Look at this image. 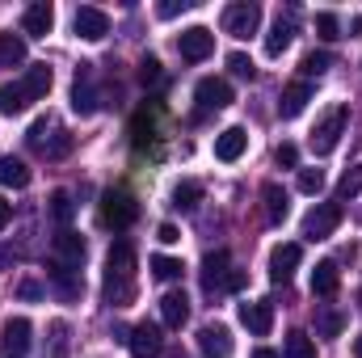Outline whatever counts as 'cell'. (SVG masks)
I'll list each match as a JSON object with an SVG mask.
<instances>
[{
    "mask_svg": "<svg viewBox=\"0 0 362 358\" xmlns=\"http://www.w3.org/2000/svg\"><path fill=\"white\" fill-rule=\"evenodd\" d=\"M101 295H105V304H114V308H127V304L135 299V245H131V241L110 245Z\"/></svg>",
    "mask_w": 362,
    "mask_h": 358,
    "instance_id": "1",
    "label": "cell"
},
{
    "mask_svg": "<svg viewBox=\"0 0 362 358\" xmlns=\"http://www.w3.org/2000/svg\"><path fill=\"white\" fill-rule=\"evenodd\" d=\"M25 144L38 152V156H47V161H64L68 152H72V135L47 114V118H38L30 131H25Z\"/></svg>",
    "mask_w": 362,
    "mask_h": 358,
    "instance_id": "2",
    "label": "cell"
},
{
    "mask_svg": "<svg viewBox=\"0 0 362 358\" xmlns=\"http://www.w3.org/2000/svg\"><path fill=\"white\" fill-rule=\"evenodd\" d=\"M101 228H110V232H122V228H131L135 219H139V202H135V194L131 190H105L101 194Z\"/></svg>",
    "mask_w": 362,
    "mask_h": 358,
    "instance_id": "3",
    "label": "cell"
},
{
    "mask_svg": "<svg viewBox=\"0 0 362 358\" xmlns=\"http://www.w3.org/2000/svg\"><path fill=\"white\" fill-rule=\"evenodd\" d=\"M346 122H350V105H333V110L312 127V139H308V144H312V152H316V156H329V152L341 144Z\"/></svg>",
    "mask_w": 362,
    "mask_h": 358,
    "instance_id": "4",
    "label": "cell"
},
{
    "mask_svg": "<svg viewBox=\"0 0 362 358\" xmlns=\"http://www.w3.org/2000/svg\"><path fill=\"white\" fill-rule=\"evenodd\" d=\"M257 25H262V4H253V0H236V4L223 8V34H232V38H249V34H257Z\"/></svg>",
    "mask_w": 362,
    "mask_h": 358,
    "instance_id": "5",
    "label": "cell"
},
{
    "mask_svg": "<svg viewBox=\"0 0 362 358\" xmlns=\"http://www.w3.org/2000/svg\"><path fill=\"white\" fill-rule=\"evenodd\" d=\"M341 202H316L308 215H303V236L308 241H329L333 232H337V224H341Z\"/></svg>",
    "mask_w": 362,
    "mask_h": 358,
    "instance_id": "6",
    "label": "cell"
},
{
    "mask_svg": "<svg viewBox=\"0 0 362 358\" xmlns=\"http://www.w3.org/2000/svg\"><path fill=\"white\" fill-rule=\"evenodd\" d=\"M177 51H181V59L202 64V59L215 55V34H211L206 25H189V30H181L177 34Z\"/></svg>",
    "mask_w": 362,
    "mask_h": 358,
    "instance_id": "7",
    "label": "cell"
},
{
    "mask_svg": "<svg viewBox=\"0 0 362 358\" xmlns=\"http://www.w3.org/2000/svg\"><path fill=\"white\" fill-rule=\"evenodd\" d=\"M30 346H34V325H30L25 316H13V321L0 329V350H4V358H25Z\"/></svg>",
    "mask_w": 362,
    "mask_h": 358,
    "instance_id": "8",
    "label": "cell"
},
{
    "mask_svg": "<svg viewBox=\"0 0 362 358\" xmlns=\"http://www.w3.org/2000/svg\"><path fill=\"white\" fill-rule=\"evenodd\" d=\"M85 253H89V245H85L81 232H72V228H59L55 232V266L81 270L85 266Z\"/></svg>",
    "mask_w": 362,
    "mask_h": 358,
    "instance_id": "9",
    "label": "cell"
},
{
    "mask_svg": "<svg viewBox=\"0 0 362 358\" xmlns=\"http://www.w3.org/2000/svg\"><path fill=\"white\" fill-rule=\"evenodd\" d=\"M198 350H202V358H232V350H236L232 329L219 325V321L202 325V329H198Z\"/></svg>",
    "mask_w": 362,
    "mask_h": 358,
    "instance_id": "10",
    "label": "cell"
},
{
    "mask_svg": "<svg viewBox=\"0 0 362 358\" xmlns=\"http://www.w3.org/2000/svg\"><path fill=\"white\" fill-rule=\"evenodd\" d=\"M97 105H101V93L93 85V64H81L76 81H72V110L89 118V114H97Z\"/></svg>",
    "mask_w": 362,
    "mask_h": 358,
    "instance_id": "11",
    "label": "cell"
},
{
    "mask_svg": "<svg viewBox=\"0 0 362 358\" xmlns=\"http://www.w3.org/2000/svg\"><path fill=\"white\" fill-rule=\"evenodd\" d=\"M194 101H198L202 110H228V105H232V85H228L223 76H202V81L194 85Z\"/></svg>",
    "mask_w": 362,
    "mask_h": 358,
    "instance_id": "12",
    "label": "cell"
},
{
    "mask_svg": "<svg viewBox=\"0 0 362 358\" xmlns=\"http://www.w3.org/2000/svg\"><path fill=\"white\" fill-rule=\"evenodd\" d=\"M245 152H249V131H245V127H223V131L215 135V161L236 165Z\"/></svg>",
    "mask_w": 362,
    "mask_h": 358,
    "instance_id": "13",
    "label": "cell"
},
{
    "mask_svg": "<svg viewBox=\"0 0 362 358\" xmlns=\"http://www.w3.org/2000/svg\"><path fill=\"white\" fill-rule=\"evenodd\" d=\"M127 346H131V358H160V354H165V337H160V329H156V325H148V321L131 329Z\"/></svg>",
    "mask_w": 362,
    "mask_h": 358,
    "instance_id": "14",
    "label": "cell"
},
{
    "mask_svg": "<svg viewBox=\"0 0 362 358\" xmlns=\"http://www.w3.org/2000/svg\"><path fill=\"white\" fill-rule=\"evenodd\" d=\"M72 30H76L81 38H89V42H101V38L110 34V17H105L101 8H93V4H81L76 17H72Z\"/></svg>",
    "mask_w": 362,
    "mask_h": 358,
    "instance_id": "15",
    "label": "cell"
},
{
    "mask_svg": "<svg viewBox=\"0 0 362 358\" xmlns=\"http://www.w3.org/2000/svg\"><path fill=\"white\" fill-rule=\"evenodd\" d=\"M240 325H245L253 337H266V333L274 329V304H266V299L240 304Z\"/></svg>",
    "mask_w": 362,
    "mask_h": 358,
    "instance_id": "16",
    "label": "cell"
},
{
    "mask_svg": "<svg viewBox=\"0 0 362 358\" xmlns=\"http://www.w3.org/2000/svg\"><path fill=\"white\" fill-rule=\"evenodd\" d=\"M228 274H232V258H228V249H215V253H206V258H202V287H206L211 295H219V291H223Z\"/></svg>",
    "mask_w": 362,
    "mask_h": 358,
    "instance_id": "17",
    "label": "cell"
},
{
    "mask_svg": "<svg viewBox=\"0 0 362 358\" xmlns=\"http://www.w3.org/2000/svg\"><path fill=\"white\" fill-rule=\"evenodd\" d=\"M51 25H55V8H51L47 0L30 4V8H25V17H21V30H25L30 38H47V34H51Z\"/></svg>",
    "mask_w": 362,
    "mask_h": 358,
    "instance_id": "18",
    "label": "cell"
},
{
    "mask_svg": "<svg viewBox=\"0 0 362 358\" xmlns=\"http://www.w3.org/2000/svg\"><path fill=\"white\" fill-rule=\"evenodd\" d=\"M299 258H303V249L299 245H278L270 253V282H291V274L299 266Z\"/></svg>",
    "mask_w": 362,
    "mask_h": 358,
    "instance_id": "19",
    "label": "cell"
},
{
    "mask_svg": "<svg viewBox=\"0 0 362 358\" xmlns=\"http://www.w3.org/2000/svg\"><path fill=\"white\" fill-rule=\"evenodd\" d=\"M308 101H312V85L308 81H295V85H286L282 97H278V114L282 118H299L308 110Z\"/></svg>",
    "mask_w": 362,
    "mask_h": 358,
    "instance_id": "20",
    "label": "cell"
},
{
    "mask_svg": "<svg viewBox=\"0 0 362 358\" xmlns=\"http://www.w3.org/2000/svg\"><path fill=\"white\" fill-rule=\"evenodd\" d=\"M291 42H295V13H286V17L278 13V21H274L270 34H266V55H270V59H278Z\"/></svg>",
    "mask_w": 362,
    "mask_h": 358,
    "instance_id": "21",
    "label": "cell"
},
{
    "mask_svg": "<svg viewBox=\"0 0 362 358\" xmlns=\"http://www.w3.org/2000/svg\"><path fill=\"white\" fill-rule=\"evenodd\" d=\"M21 85H25V93H30V101H42V97L51 93V85H55L51 64H30L25 76H21Z\"/></svg>",
    "mask_w": 362,
    "mask_h": 358,
    "instance_id": "22",
    "label": "cell"
},
{
    "mask_svg": "<svg viewBox=\"0 0 362 358\" xmlns=\"http://www.w3.org/2000/svg\"><path fill=\"white\" fill-rule=\"evenodd\" d=\"M160 316H165L169 329H181V325L189 321V295H185V291H165V299H160Z\"/></svg>",
    "mask_w": 362,
    "mask_h": 358,
    "instance_id": "23",
    "label": "cell"
},
{
    "mask_svg": "<svg viewBox=\"0 0 362 358\" xmlns=\"http://www.w3.org/2000/svg\"><path fill=\"white\" fill-rule=\"evenodd\" d=\"M337 287H341V270H337V262H320V266L312 270V295L329 299V295H337Z\"/></svg>",
    "mask_w": 362,
    "mask_h": 358,
    "instance_id": "24",
    "label": "cell"
},
{
    "mask_svg": "<svg viewBox=\"0 0 362 358\" xmlns=\"http://www.w3.org/2000/svg\"><path fill=\"white\" fill-rule=\"evenodd\" d=\"M30 165L21 161V156H0V185H8V190H25L30 185Z\"/></svg>",
    "mask_w": 362,
    "mask_h": 358,
    "instance_id": "25",
    "label": "cell"
},
{
    "mask_svg": "<svg viewBox=\"0 0 362 358\" xmlns=\"http://www.w3.org/2000/svg\"><path fill=\"white\" fill-rule=\"evenodd\" d=\"M34 101H30V93L25 85L17 81V85H0V114H8V118H17V114H25Z\"/></svg>",
    "mask_w": 362,
    "mask_h": 358,
    "instance_id": "26",
    "label": "cell"
},
{
    "mask_svg": "<svg viewBox=\"0 0 362 358\" xmlns=\"http://www.w3.org/2000/svg\"><path fill=\"white\" fill-rule=\"evenodd\" d=\"M262 202H266V219H270V224H282L286 211H291V207H286V190H282L278 181H266V185H262Z\"/></svg>",
    "mask_w": 362,
    "mask_h": 358,
    "instance_id": "27",
    "label": "cell"
},
{
    "mask_svg": "<svg viewBox=\"0 0 362 358\" xmlns=\"http://www.w3.org/2000/svg\"><path fill=\"white\" fill-rule=\"evenodd\" d=\"M25 64V38L0 30V68H21Z\"/></svg>",
    "mask_w": 362,
    "mask_h": 358,
    "instance_id": "28",
    "label": "cell"
},
{
    "mask_svg": "<svg viewBox=\"0 0 362 358\" xmlns=\"http://www.w3.org/2000/svg\"><path fill=\"white\" fill-rule=\"evenodd\" d=\"M47 215H51L59 228H68V224H72V215H76L72 194H68V190H51V198H47Z\"/></svg>",
    "mask_w": 362,
    "mask_h": 358,
    "instance_id": "29",
    "label": "cell"
},
{
    "mask_svg": "<svg viewBox=\"0 0 362 358\" xmlns=\"http://www.w3.org/2000/svg\"><path fill=\"white\" fill-rule=\"evenodd\" d=\"M341 329H346V312L316 308V337H341Z\"/></svg>",
    "mask_w": 362,
    "mask_h": 358,
    "instance_id": "30",
    "label": "cell"
},
{
    "mask_svg": "<svg viewBox=\"0 0 362 358\" xmlns=\"http://www.w3.org/2000/svg\"><path fill=\"white\" fill-rule=\"evenodd\" d=\"M51 282H55V291H59L64 299H81V278H76V270L55 266L51 270Z\"/></svg>",
    "mask_w": 362,
    "mask_h": 358,
    "instance_id": "31",
    "label": "cell"
},
{
    "mask_svg": "<svg viewBox=\"0 0 362 358\" xmlns=\"http://www.w3.org/2000/svg\"><path fill=\"white\" fill-rule=\"evenodd\" d=\"M131 139H135V152H144L148 144H156V118H148V110L135 118V127H131Z\"/></svg>",
    "mask_w": 362,
    "mask_h": 358,
    "instance_id": "32",
    "label": "cell"
},
{
    "mask_svg": "<svg viewBox=\"0 0 362 358\" xmlns=\"http://www.w3.org/2000/svg\"><path fill=\"white\" fill-rule=\"evenodd\" d=\"M202 202V185L198 181H181V185H173V207L177 211H194Z\"/></svg>",
    "mask_w": 362,
    "mask_h": 358,
    "instance_id": "33",
    "label": "cell"
},
{
    "mask_svg": "<svg viewBox=\"0 0 362 358\" xmlns=\"http://www.w3.org/2000/svg\"><path fill=\"white\" fill-rule=\"evenodd\" d=\"M358 194H362V165H354V169H346L341 181H337V202H350Z\"/></svg>",
    "mask_w": 362,
    "mask_h": 358,
    "instance_id": "34",
    "label": "cell"
},
{
    "mask_svg": "<svg viewBox=\"0 0 362 358\" xmlns=\"http://www.w3.org/2000/svg\"><path fill=\"white\" fill-rule=\"evenodd\" d=\"M286 358H316V342H312L303 329L286 333Z\"/></svg>",
    "mask_w": 362,
    "mask_h": 358,
    "instance_id": "35",
    "label": "cell"
},
{
    "mask_svg": "<svg viewBox=\"0 0 362 358\" xmlns=\"http://www.w3.org/2000/svg\"><path fill=\"white\" fill-rule=\"evenodd\" d=\"M329 68H333V55H329V51H308V55H303V64H299V72H303V76H325Z\"/></svg>",
    "mask_w": 362,
    "mask_h": 358,
    "instance_id": "36",
    "label": "cell"
},
{
    "mask_svg": "<svg viewBox=\"0 0 362 358\" xmlns=\"http://www.w3.org/2000/svg\"><path fill=\"white\" fill-rule=\"evenodd\" d=\"M148 266H152V274H156L160 282H173V278H181V270H185V266L177 262V258H165V253H156V258H152Z\"/></svg>",
    "mask_w": 362,
    "mask_h": 358,
    "instance_id": "37",
    "label": "cell"
},
{
    "mask_svg": "<svg viewBox=\"0 0 362 358\" xmlns=\"http://www.w3.org/2000/svg\"><path fill=\"white\" fill-rule=\"evenodd\" d=\"M316 38H320V42H337V38H341L337 13H316Z\"/></svg>",
    "mask_w": 362,
    "mask_h": 358,
    "instance_id": "38",
    "label": "cell"
},
{
    "mask_svg": "<svg viewBox=\"0 0 362 358\" xmlns=\"http://www.w3.org/2000/svg\"><path fill=\"white\" fill-rule=\"evenodd\" d=\"M228 68H232V76H245V81H253V72H257L245 51H232V55H228Z\"/></svg>",
    "mask_w": 362,
    "mask_h": 358,
    "instance_id": "39",
    "label": "cell"
},
{
    "mask_svg": "<svg viewBox=\"0 0 362 358\" xmlns=\"http://www.w3.org/2000/svg\"><path fill=\"white\" fill-rule=\"evenodd\" d=\"M42 295H47V287H42L38 278H21V282H17V299H25V304H38Z\"/></svg>",
    "mask_w": 362,
    "mask_h": 358,
    "instance_id": "40",
    "label": "cell"
},
{
    "mask_svg": "<svg viewBox=\"0 0 362 358\" xmlns=\"http://www.w3.org/2000/svg\"><path fill=\"white\" fill-rule=\"evenodd\" d=\"M274 165H278V169H295V165H299V148H295V144H278V148H274Z\"/></svg>",
    "mask_w": 362,
    "mask_h": 358,
    "instance_id": "41",
    "label": "cell"
},
{
    "mask_svg": "<svg viewBox=\"0 0 362 358\" xmlns=\"http://www.w3.org/2000/svg\"><path fill=\"white\" fill-rule=\"evenodd\" d=\"M299 190L303 194H320L325 190V173L320 169H299Z\"/></svg>",
    "mask_w": 362,
    "mask_h": 358,
    "instance_id": "42",
    "label": "cell"
},
{
    "mask_svg": "<svg viewBox=\"0 0 362 358\" xmlns=\"http://www.w3.org/2000/svg\"><path fill=\"white\" fill-rule=\"evenodd\" d=\"M139 81H144V85H156V81H160V64H156L152 55L139 64Z\"/></svg>",
    "mask_w": 362,
    "mask_h": 358,
    "instance_id": "43",
    "label": "cell"
},
{
    "mask_svg": "<svg viewBox=\"0 0 362 358\" xmlns=\"http://www.w3.org/2000/svg\"><path fill=\"white\" fill-rule=\"evenodd\" d=\"M189 4H194V0H160V4H156V13H160V17H177V13L189 8Z\"/></svg>",
    "mask_w": 362,
    "mask_h": 358,
    "instance_id": "44",
    "label": "cell"
},
{
    "mask_svg": "<svg viewBox=\"0 0 362 358\" xmlns=\"http://www.w3.org/2000/svg\"><path fill=\"white\" fill-rule=\"evenodd\" d=\"M156 241H160V245H177L181 241L177 224H160V228H156Z\"/></svg>",
    "mask_w": 362,
    "mask_h": 358,
    "instance_id": "45",
    "label": "cell"
},
{
    "mask_svg": "<svg viewBox=\"0 0 362 358\" xmlns=\"http://www.w3.org/2000/svg\"><path fill=\"white\" fill-rule=\"evenodd\" d=\"M245 282H249V274H245V270H236V266H232V274H228V282H223V291H240Z\"/></svg>",
    "mask_w": 362,
    "mask_h": 358,
    "instance_id": "46",
    "label": "cell"
},
{
    "mask_svg": "<svg viewBox=\"0 0 362 358\" xmlns=\"http://www.w3.org/2000/svg\"><path fill=\"white\" fill-rule=\"evenodd\" d=\"M8 224H13V202H8V198H0V232H4Z\"/></svg>",
    "mask_w": 362,
    "mask_h": 358,
    "instance_id": "47",
    "label": "cell"
},
{
    "mask_svg": "<svg viewBox=\"0 0 362 358\" xmlns=\"http://www.w3.org/2000/svg\"><path fill=\"white\" fill-rule=\"evenodd\" d=\"M249 358H282V354H278V350H266V346H262V350H253Z\"/></svg>",
    "mask_w": 362,
    "mask_h": 358,
    "instance_id": "48",
    "label": "cell"
},
{
    "mask_svg": "<svg viewBox=\"0 0 362 358\" xmlns=\"http://www.w3.org/2000/svg\"><path fill=\"white\" fill-rule=\"evenodd\" d=\"M354 358H362V333L354 337Z\"/></svg>",
    "mask_w": 362,
    "mask_h": 358,
    "instance_id": "49",
    "label": "cell"
},
{
    "mask_svg": "<svg viewBox=\"0 0 362 358\" xmlns=\"http://www.w3.org/2000/svg\"><path fill=\"white\" fill-rule=\"evenodd\" d=\"M173 358H185V354H173Z\"/></svg>",
    "mask_w": 362,
    "mask_h": 358,
    "instance_id": "50",
    "label": "cell"
}]
</instances>
